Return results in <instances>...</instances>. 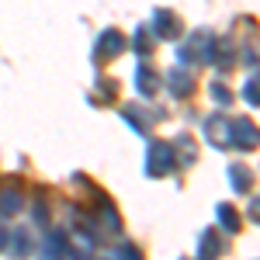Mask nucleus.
Wrapping results in <instances>:
<instances>
[{
	"mask_svg": "<svg viewBox=\"0 0 260 260\" xmlns=\"http://www.w3.org/2000/svg\"><path fill=\"white\" fill-rule=\"evenodd\" d=\"M167 87H170L177 98H187V94H191V87H194V77H191V73H184L180 66H174V70L167 73Z\"/></svg>",
	"mask_w": 260,
	"mask_h": 260,
	"instance_id": "nucleus-4",
	"label": "nucleus"
},
{
	"mask_svg": "<svg viewBox=\"0 0 260 260\" xmlns=\"http://www.w3.org/2000/svg\"><path fill=\"white\" fill-rule=\"evenodd\" d=\"M118 260H142V253L132 246V243H125V246L118 250Z\"/></svg>",
	"mask_w": 260,
	"mask_h": 260,
	"instance_id": "nucleus-14",
	"label": "nucleus"
},
{
	"mask_svg": "<svg viewBox=\"0 0 260 260\" xmlns=\"http://www.w3.org/2000/svg\"><path fill=\"white\" fill-rule=\"evenodd\" d=\"M136 49H139V52H149V42H146V31H136Z\"/></svg>",
	"mask_w": 260,
	"mask_h": 260,
	"instance_id": "nucleus-17",
	"label": "nucleus"
},
{
	"mask_svg": "<svg viewBox=\"0 0 260 260\" xmlns=\"http://www.w3.org/2000/svg\"><path fill=\"white\" fill-rule=\"evenodd\" d=\"M212 257H219V236L205 233L198 243V260H212Z\"/></svg>",
	"mask_w": 260,
	"mask_h": 260,
	"instance_id": "nucleus-11",
	"label": "nucleus"
},
{
	"mask_svg": "<svg viewBox=\"0 0 260 260\" xmlns=\"http://www.w3.org/2000/svg\"><path fill=\"white\" fill-rule=\"evenodd\" d=\"M121 49H125V42H121V35L118 31H104V35H101V56H118Z\"/></svg>",
	"mask_w": 260,
	"mask_h": 260,
	"instance_id": "nucleus-8",
	"label": "nucleus"
},
{
	"mask_svg": "<svg viewBox=\"0 0 260 260\" xmlns=\"http://www.w3.org/2000/svg\"><path fill=\"white\" fill-rule=\"evenodd\" d=\"M14 253H18V257H28V253H31V236H28V233H18V236H14Z\"/></svg>",
	"mask_w": 260,
	"mask_h": 260,
	"instance_id": "nucleus-13",
	"label": "nucleus"
},
{
	"mask_svg": "<svg viewBox=\"0 0 260 260\" xmlns=\"http://www.w3.org/2000/svg\"><path fill=\"white\" fill-rule=\"evenodd\" d=\"M7 246H11V229L0 225V250H7Z\"/></svg>",
	"mask_w": 260,
	"mask_h": 260,
	"instance_id": "nucleus-18",
	"label": "nucleus"
},
{
	"mask_svg": "<svg viewBox=\"0 0 260 260\" xmlns=\"http://www.w3.org/2000/svg\"><path fill=\"white\" fill-rule=\"evenodd\" d=\"M170 167H174V146L153 142V146L146 149V174H149V177H163Z\"/></svg>",
	"mask_w": 260,
	"mask_h": 260,
	"instance_id": "nucleus-1",
	"label": "nucleus"
},
{
	"mask_svg": "<svg viewBox=\"0 0 260 260\" xmlns=\"http://www.w3.org/2000/svg\"><path fill=\"white\" fill-rule=\"evenodd\" d=\"M160 83H163V80L153 73V70H149V66H139V70H136V90H139L142 98H153Z\"/></svg>",
	"mask_w": 260,
	"mask_h": 260,
	"instance_id": "nucleus-6",
	"label": "nucleus"
},
{
	"mask_svg": "<svg viewBox=\"0 0 260 260\" xmlns=\"http://www.w3.org/2000/svg\"><path fill=\"white\" fill-rule=\"evenodd\" d=\"M21 205H24L21 191H0V215H18Z\"/></svg>",
	"mask_w": 260,
	"mask_h": 260,
	"instance_id": "nucleus-7",
	"label": "nucleus"
},
{
	"mask_svg": "<svg viewBox=\"0 0 260 260\" xmlns=\"http://www.w3.org/2000/svg\"><path fill=\"white\" fill-rule=\"evenodd\" d=\"M208 139L219 142V146H229V121L225 118H212L208 121Z\"/></svg>",
	"mask_w": 260,
	"mask_h": 260,
	"instance_id": "nucleus-10",
	"label": "nucleus"
},
{
	"mask_svg": "<svg viewBox=\"0 0 260 260\" xmlns=\"http://www.w3.org/2000/svg\"><path fill=\"white\" fill-rule=\"evenodd\" d=\"M229 142H236L240 149H253V146H257V128H253V121H229Z\"/></svg>",
	"mask_w": 260,
	"mask_h": 260,
	"instance_id": "nucleus-2",
	"label": "nucleus"
},
{
	"mask_svg": "<svg viewBox=\"0 0 260 260\" xmlns=\"http://www.w3.org/2000/svg\"><path fill=\"white\" fill-rule=\"evenodd\" d=\"M153 28H156V35H160V39H177V35H180V21L174 18V11H156Z\"/></svg>",
	"mask_w": 260,
	"mask_h": 260,
	"instance_id": "nucleus-5",
	"label": "nucleus"
},
{
	"mask_svg": "<svg viewBox=\"0 0 260 260\" xmlns=\"http://www.w3.org/2000/svg\"><path fill=\"white\" fill-rule=\"evenodd\" d=\"M66 257V236L62 233H49L39 250V260H62Z\"/></svg>",
	"mask_w": 260,
	"mask_h": 260,
	"instance_id": "nucleus-3",
	"label": "nucleus"
},
{
	"mask_svg": "<svg viewBox=\"0 0 260 260\" xmlns=\"http://www.w3.org/2000/svg\"><path fill=\"white\" fill-rule=\"evenodd\" d=\"M215 215H219V225L225 229V233H240V215L233 212V205H219Z\"/></svg>",
	"mask_w": 260,
	"mask_h": 260,
	"instance_id": "nucleus-9",
	"label": "nucleus"
},
{
	"mask_svg": "<svg viewBox=\"0 0 260 260\" xmlns=\"http://www.w3.org/2000/svg\"><path fill=\"white\" fill-rule=\"evenodd\" d=\"M229 177H233V187H236V191H246V187H250V170H246V167H233Z\"/></svg>",
	"mask_w": 260,
	"mask_h": 260,
	"instance_id": "nucleus-12",
	"label": "nucleus"
},
{
	"mask_svg": "<svg viewBox=\"0 0 260 260\" xmlns=\"http://www.w3.org/2000/svg\"><path fill=\"white\" fill-rule=\"evenodd\" d=\"M212 98H215V104H222V108H225V104H229V90H225L222 83H215V87H212Z\"/></svg>",
	"mask_w": 260,
	"mask_h": 260,
	"instance_id": "nucleus-16",
	"label": "nucleus"
},
{
	"mask_svg": "<svg viewBox=\"0 0 260 260\" xmlns=\"http://www.w3.org/2000/svg\"><path fill=\"white\" fill-rule=\"evenodd\" d=\"M243 98L250 101V104H257V77H250L246 87H243Z\"/></svg>",
	"mask_w": 260,
	"mask_h": 260,
	"instance_id": "nucleus-15",
	"label": "nucleus"
}]
</instances>
